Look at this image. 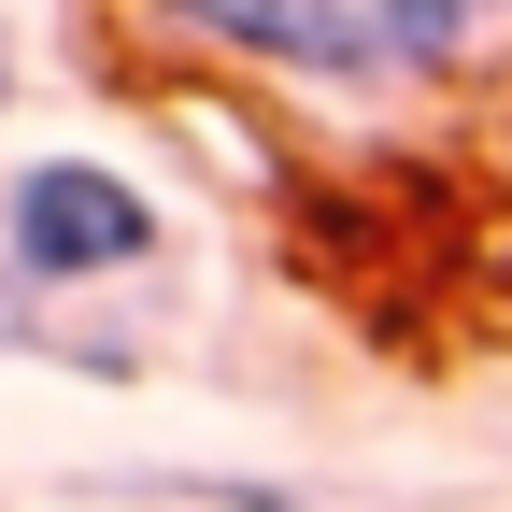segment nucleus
<instances>
[{
	"mask_svg": "<svg viewBox=\"0 0 512 512\" xmlns=\"http://www.w3.org/2000/svg\"><path fill=\"white\" fill-rule=\"evenodd\" d=\"M0 100H15V29H0Z\"/></svg>",
	"mask_w": 512,
	"mask_h": 512,
	"instance_id": "4",
	"label": "nucleus"
},
{
	"mask_svg": "<svg viewBox=\"0 0 512 512\" xmlns=\"http://www.w3.org/2000/svg\"><path fill=\"white\" fill-rule=\"evenodd\" d=\"M128 15L171 57H214L313 114H413L512 72V0H128Z\"/></svg>",
	"mask_w": 512,
	"mask_h": 512,
	"instance_id": "1",
	"label": "nucleus"
},
{
	"mask_svg": "<svg viewBox=\"0 0 512 512\" xmlns=\"http://www.w3.org/2000/svg\"><path fill=\"white\" fill-rule=\"evenodd\" d=\"M157 498H185V512H313L299 484H242V470H214V484H157Z\"/></svg>",
	"mask_w": 512,
	"mask_h": 512,
	"instance_id": "3",
	"label": "nucleus"
},
{
	"mask_svg": "<svg viewBox=\"0 0 512 512\" xmlns=\"http://www.w3.org/2000/svg\"><path fill=\"white\" fill-rule=\"evenodd\" d=\"M157 185L143 171H114L86 143H57V157H15L0 171V271H15L29 299H86V285H128V271H157Z\"/></svg>",
	"mask_w": 512,
	"mask_h": 512,
	"instance_id": "2",
	"label": "nucleus"
}]
</instances>
